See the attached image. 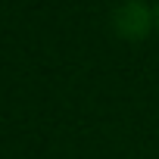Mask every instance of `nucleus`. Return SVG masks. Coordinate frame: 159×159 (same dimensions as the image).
Here are the masks:
<instances>
[{"label":"nucleus","instance_id":"obj_1","mask_svg":"<svg viewBox=\"0 0 159 159\" xmlns=\"http://www.w3.org/2000/svg\"><path fill=\"white\" fill-rule=\"evenodd\" d=\"M156 28H159V7H156Z\"/></svg>","mask_w":159,"mask_h":159}]
</instances>
